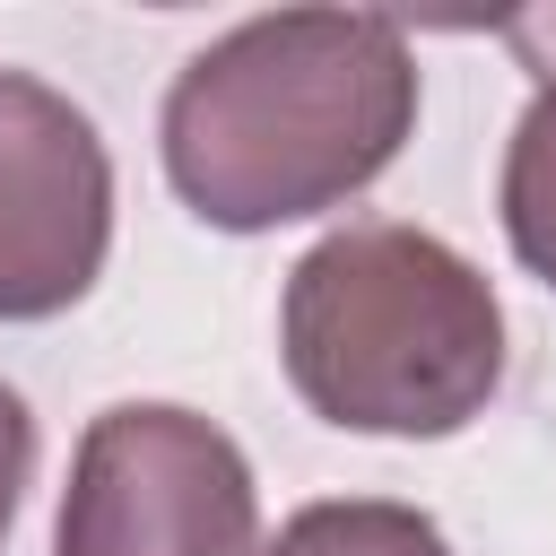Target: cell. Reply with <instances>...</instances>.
<instances>
[{"mask_svg":"<svg viewBox=\"0 0 556 556\" xmlns=\"http://www.w3.org/2000/svg\"><path fill=\"white\" fill-rule=\"evenodd\" d=\"M417 130V52L374 9H278L200 43L165 87V182L217 235L348 208Z\"/></svg>","mask_w":556,"mask_h":556,"instance_id":"6da1fadb","label":"cell"},{"mask_svg":"<svg viewBox=\"0 0 556 556\" xmlns=\"http://www.w3.org/2000/svg\"><path fill=\"white\" fill-rule=\"evenodd\" d=\"M278 356L295 400L339 434L434 443L504 382V304L469 252L400 217H348L278 295Z\"/></svg>","mask_w":556,"mask_h":556,"instance_id":"7a4b0ae2","label":"cell"},{"mask_svg":"<svg viewBox=\"0 0 556 556\" xmlns=\"http://www.w3.org/2000/svg\"><path fill=\"white\" fill-rule=\"evenodd\" d=\"M52 556H261L243 443L174 400L96 408L70 452Z\"/></svg>","mask_w":556,"mask_h":556,"instance_id":"3957f363","label":"cell"},{"mask_svg":"<svg viewBox=\"0 0 556 556\" xmlns=\"http://www.w3.org/2000/svg\"><path fill=\"white\" fill-rule=\"evenodd\" d=\"M113 252V156L96 122L26 78L0 70V321L70 313Z\"/></svg>","mask_w":556,"mask_h":556,"instance_id":"277c9868","label":"cell"},{"mask_svg":"<svg viewBox=\"0 0 556 556\" xmlns=\"http://www.w3.org/2000/svg\"><path fill=\"white\" fill-rule=\"evenodd\" d=\"M261 556H452L443 521L391 495H330L304 504L295 521H278V539Z\"/></svg>","mask_w":556,"mask_h":556,"instance_id":"5b68a950","label":"cell"},{"mask_svg":"<svg viewBox=\"0 0 556 556\" xmlns=\"http://www.w3.org/2000/svg\"><path fill=\"white\" fill-rule=\"evenodd\" d=\"M495 208H504L513 261L556 287V87H539V96L521 104V122H513V139H504Z\"/></svg>","mask_w":556,"mask_h":556,"instance_id":"8992f818","label":"cell"},{"mask_svg":"<svg viewBox=\"0 0 556 556\" xmlns=\"http://www.w3.org/2000/svg\"><path fill=\"white\" fill-rule=\"evenodd\" d=\"M26 478H35V417H26V400L0 382V539H9V521H17Z\"/></svg>","mask_w":556,"mask_h":556,"instance_id":"52a82bcc","label":"cell"},{"mask_svg":"<svg viewBox=\"0 0 556 556\" xmlns=\"http://www.w3.org/2000/svg\"><path fill=\"white\" fill-rule=\"evenodd\" d=\"M495 35L513 43V61L539 87H556V9H513V17H495Z\"/></svg>","mask_w":556,"mask_h":556,"instance_id":"ba28073f","label":"cell"}]
</instances>
